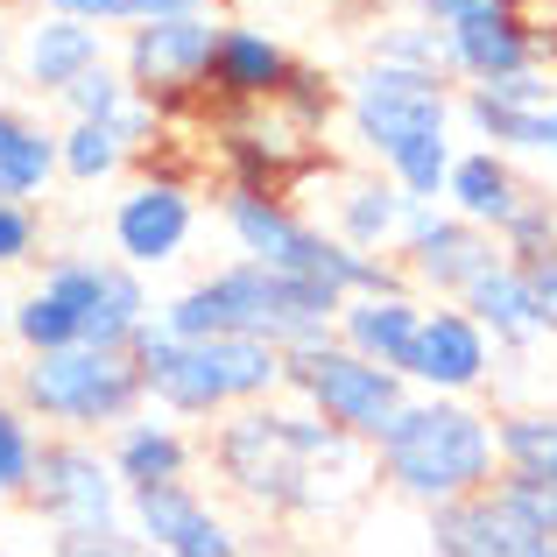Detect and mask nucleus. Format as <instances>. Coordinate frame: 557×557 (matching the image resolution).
Listing matches in <instances>:
<instances>
[{
    "label": "nucleus",
    "instance_id": "obj_32",
    "mask_svg": "<svg viewBox=\"0 0 557 557\" xmlns=\"http://www.w3.org/2000/svg\"><path fill=\"white\" fill-rule=\"evenodd\" d=\"M50 8H71L99 28H135V22H156V14H184V8H212V0H50Z\"/></svg>",
    "mask_w": 557,
    "mask_h": 557
},
{
    "label": "nucleus",
    "instance_id": "obj_14",
    "mask_svg": "<svg viewBox=\"0 0 557 557\" xmlns=\"http://www.w3.org/2000/svg\"><path fill=\"white\" fill-rule=\"evenodd\" d=\"M212 42H219L212 8L156 14V22L121 28V71L141 85V92H156L170 107V99H184V92L205 85V71H212Z\"/></svg>",
    "mask_w": 557,
    "mask_h": 557
},
{
    "label": "nucleus",
    "instance_id": "obj_17",
    "mask_svg": "<svg viewBox=\"0 0 557 557\" xmlns=\"http://www.w3.org/2000/svg\"><path fill=\"white\" fill-rule=\"evenodd\" d=\"M107 36H113V28H99V22H85V14L50 8V0H42V8L22 22L14 71H22V85L36 99H57L71 78H85L92 64H107Z\"/></svg>",
    "mask_w": 557,
    "mask_h": 557
},
{
    "label": "nucleus",
    "instance_id": "obj_15",
    "mask_svg": "<svg viewBox=\"0 0 557 557\" xmlns=\"http://www.w3.org/2000/svg\"><path fill=\"white\" fill-rule=\"evenodd\" d=\"M127 530H135L141 550H163V557H233L240 550V530L205 502V487L190 473L127 487Z\"/></svg>",
    "mask_w": 557,
    "mask_h": 557
},
{
    "label": "nucleus",
    "instance_id": "obj_2",
    "mask_svg": "<svg viewBox=\"0 0 557 557\" xmlns=\"http://www.w3.org/2000/svg\"><path fill=\"white\" fill-rule=\"evenodd\" d=\"M339 304L346 289L325 283V275H289L255 255H233L219 269H205L198 283H184L177 297L156 304V325L184 332V339H198V332H255V339H275L289 354L304 339H325L339 325Z\"/></svg>",
    "mask_w": 557,
    "mask_h": 557
},
{
    "label": "nucleus",
    "instance_id": "obj_18",
    "mask_svg": "<svg viewBox=\"0 0 557 557\" xmlns=\"http://www.w3.org/2000/svg\"><path fill=\"white\" fill-rule=\"evenodd\" d=\"M297 71L304 64L289 57L283 36H269V28H255V22H219L205 85H212L226 107H275V99L289 92V78H297Z\"/></svg>",
    "mask_w": 557,
    "mask_h": 557
},
{
    "label": "nucleus",
    "instance_id": "obj_1",
    "mask_svg": "<svg viewBox=\"0 0 557 557\" xmlns=\"http://www.w3.org/2000/svg\"><path fill=\"white\" fill-rule=\"evenodd\" d=\"M205 466L219 473V487H226L233 502L269 516V522L339 516L346 502H360L381 480L368 437L325 423L289 388L269 395V403L212 417V431H205Z\"/></svg>",
    "mask_w": 557,
    "mask_h": 557
},
{
    "label": "nucleus",
    "instance_id": "obj_5",
    "mask_svg": "<svg viewBox=\"0 0 557 557\" xmlns=\"http://www.w3.org/2000/svg\"><path fill=\"white\" fill-rule=\"evenodd\" d=\"M8 395L42 431H78V437H107L113 423L149 409V381H141L135 346H92V339L22 354L8 368Z\"/></svg>",
    "mask_w": 557,
    "mask_h": 557
},
{
    "label": "nucleus",
    "instance_id": "obj_33",
    "mask_svg": "<svg viewBox=\"0 0 557 557\" xmlns=\"http://www.w3.org/2000/svg\"><path fill=\"white\" fill-rule=\"evenodd\" d=\"M42 247V212L36 198H0V269H28Z\"/></svg>",
    "mask_w": 557,
    "mask_h": 557
},
{
    "label": "nucleus",
    "instance_id": "obj_29",
    "mask_svg": "<svg viewBox=\"0 0 557 557\" xmlns=\"http://www.w3.org/2000/svg\"><path fill=\"white\" fill-rule=\"evenodd\" d=\"M127 99H135V78L107 57V64H92L85 78H71L64 92H57V107H64V121H113Z\"/></svg>",
    "mask_w": 557,
    "mask_h": 557
},
{
    "label": "nucleus",
    "instance_id": "obj_4",
    "mask_svg": "<svg viewBox=\"0 0 557 557\" xmlns=\"http://www.w3.org/2000/svg\"><path fill=\"white\" fill-rule=\"evenodd\" d=\"M135 360H141V381H149V403L184 423H212L226 409L269 403L289 381L283 346L255 339V332H198V339H184L170 325H149L135 339Z\"/></svg>",
    "mask_w": 557,
    "mask_h": 557
},
{
    "label": "nucleus",
    "instance_id": "obj_8",
    "mask_svg": "<svg viewBox=\"0 0 557 557\" xmlns=\"http://www.w3.org/2000/svg\"><path fill=\"white\" fill-rule=\"evenodd\" d=\"M283 360H289V381H283V388L297 395V403H311L325 423H339V431L368 437V445L395 423V409L409 403V374H403V368H388V360L354 354L339 332L289 346Z\"/></svg>",
    "mask_w": 557,
    "mask_h": 557
},
{
    "label": "nucleus",
    "instance_id": "obj_36",
    "mask_svg": "<svg viewBox=\"0 0 557 557\" xmlns=\"http://www.w3.org/2000/svg\"><path fill=\"white\" fill-rule=\"evenodd\" d=\"M417 14H431V22H451V14H466V8H480V0H409Z\"/></svg>",
    "mask_w": 557,
    "mask_h": 557
},
{
    "label": "nucleus",
    "instance_id": "obj_11",
    "mask_svg": "<svg viewBox=\"0 0 557 557\" xmlns=\"http://www.w3.org/2000/svg\"><path fill=\"white\" fill-rule=\"evenodd\" d=\"M198 219H205L198 190L184 177H163V170H156V177L121 184V198H113V212H107V247L121 261H135L141 275L177 269L190 255V240H198Z\"/></svg>",
    "mask_w": 557,
    "mask_h": 557
},
{
    "label": "nucleus",
    "instance_id": "obj_26",
    "mask_svg": "<svg viewBox=\"0 0 557 557\" xmlns=\"http://www.w3.org/2000/svg\"><path fill=\"white\" fill-rule=\"evenodd\" d=\"M127 163H135V141L113 121H64L57 127V170H64V184L99 190V184L121 177Z\"/></svg>",
    "mask_w": 557,
    "mask_h": 557
},
{
    "label": "nucleus",
    "instance_id": "obj_7",
    "mask_svg": "<svg viewBox=\"0 0 557 557\" xmlns=\"http://www.w3.org/2000/svg\"><path fill=\"white\" fill-rule=\"evenodd\" d=\"M451 127H459V78H445V71H409L388 57H368L346 78V135L368 163L395 156L417 135H451Z\"/></svg>",
    "mask_w": 557,
    "mask_h": 557
},
{
    "label": "nucleus",
    "instance_id": "obj_23",
    "mask_svg": "<svg viewBox=\"0 0 557 557\" xmlns=\"http://www.w3.org/2000/svg\"><path fill=\"white\" fill-rule=\"evenodd\" d=\"M423 289H354L339 304V339L368 360H388V368H409V346H417V325H423Z\"/></svg>",
    "mask_w": 557,
    "mask_h": 557
},
{
    "label": "nucleus",
    "instance_id": "obj_21",
    "mask_svg": "<svg viewBox=\"0 0 557 557\" xmlns=\"http://www.w3.org/2000/svg\"><path fill=\"white\" fill-rule=\"evenodd\" d=\"M530 198V177H522V156L494 149V141H473V149L451 156V177H445V205L473 226L502 233L516 219V205Z\"/></svg>",
    "mask_w": 557,
    "mask_h": 557
},
{
    "label": "nucleus",
    "instance_id": "obj_38",
    "mask_svg": "<svg viewBox=\"0 0 557 557\" xmlns=\"http://www.w3.org/2000/svg\"><path fill=\"white\" fill-rule=\"evenodd\" d=\"M14 64V42H8V28H0V71H8Z\"/></svg>",
    "mask_w": 557,
    "mask_h": 557
},
{
    "label": "nucleus",
    "instance_id": "obj_31",
    "mask_svg": "<svg viewBox=\"0 0 557 557\" xmlns=\"http://www.w3.org/2000/svg\"><path fill=\"white\" fill-rule=\"evenodd\" d=\"M508 156L550 170L557 177V99H536V107H516V135H508Z\"/></svg>",
    "mask_w": 557,
    "mask_h": 557
},
{
    "label": "nucleus",
    "instance_id": "obj_19",
    "mask_svg": "<svg viewBox=\"0 0 557 557\" xmlns=\"http://www.w3.org/2000/svg\"><path fill=\"white\" fill-rule=\"evenodd\" d=\"M107 459L113 473H121V487H149V480H184L190 466L205 459V445L184 431V417H170V409H135L127 423H113L107 431Z\"/></svg>",
    "mask_w": 557,
    "mask_h": 557
},
{
    "label": "nucleus",
    "instance_id": "obj_39",
    "mask_svg": "<svg viewBox=\"0 0 557 557\" xmlns=\"http://www.w3.org/2000/svg\"><path fill=\"white\" fill-rule=\"evenodd\" d=\"M0 403H8V360H0Z\"/></svg>",
    "mask_w": 557,
    "mask_h": 557
},
{
    "label": "nucleus",
    "instance_id": "obj_27",
    "mask_svg": "<svg viewBox=\"0 0 557 557\" xmlns=\"http://www.w3.org/2000/svg\"><path fill=\"white\" fill-rule=\"evenodd\" d=\"M368 57H388V64H409V71H445L451 78V42H445V22H431V14H395V22H381L368 36Z\"/></svg>",
    "mask_w": 557,
    "mask_h": 557
},
{
    "label": "nucleus",
    "instance_id": "obj_34",
    "mask_svg": "<svg viewBox=\"0 0 557 557\" xmlns=\"http://www.w3.org/2000/svg\"><path fill=\"white\" fill-rule=\"evenodd\" d=\"M487 92L516 99V107H536V99H557V71H544V64H522V71H508V78H494Z\"/></svg>",
    "mask_w": 557,
    "mask_h": 557
},
{
    "label": "nucleus",
    "instance_id": "obj_37",
    "mask_svg": "<svg viewBox=\"0 0 557 557\" xmlns=\"http://www.w3.org/2000/svg\"><path fill=\"white\" fill-rule=\"evenodd\" d=\"M8 325H14V297H8V283H0V339H8Z\"/></svg>",
    "mask_w": 557,
    "mask_h": 557
},
{
    "label": "nucleus",
    "instance_id": "obj_13",
    "mask_svg": "<svg viewBox=\"0 0 557 557\" xmlns=\"http://www.w3.org/2000/svg\"><path fill=\"white\" fill-rule=\"evenodd\" d=\"M494 360H502L494 332L459 297H431L403 374H409V388H431V395H480V388H494Z\"/></svg>",
    "mask_w": 557,
    "mask_h": 557
},
{
    "label": "nucleus",
    "instance_id": "obj_24",
    "mask_svg": "<svg viewBox=\"0 0 557 557\" xmlns=\"http://www.w3.org/2000/svg\"><path fill=\"white\" fill-rule=\"evenodd\" d=\"M57 177V127L0 99V198H42Z\"/></svg>",
    "mask_w": 557,
    "mask_h": 557
},
{
    "label": "nucleus",
    "instance_id": "obj_41",
    "mask_svg": "<svg viewBox=\"0 0 557 557\" xmlns=\"http://www.w3.org/2000/svg\"><path fill=\"white\" fill-rule=\"evenodd\" d=\"M0 14H8V0H0Z\"/></svg>",
    "mask_w": 557,
    "mask_h": 557
},
{
    "label": "nucleus",
    "instance_id": "obj_12",
    "mask_svg": "<svg viewBox=\"0 0 557 557\" xmlns=\"http://www.w3.org/2000/svg\"><path fill=\"white\" fill-rule=\"evenodd\" d=\"M423 544L437 557H557V536L536 530V516L502 487V473L459 502L423 508Z\"/></svg>",
    "mask_w": 557,
    "mask_h": 557
},
{
    "label": "nucleus",
    "instance_id": "obj_42",
    "mask_svg": "<svg viewBox=\"0 0 557 557\" xmlns=\"http://www.w3.org/2000/svg\"><path fill=\"white\" fill-rule=\"evenodd\" d=\"M212 8H219V0H212Z\"/></svg>",
    "mask_w": 557,
    "mask_h": 557
},
{
    "label": "nucleus",
    "instance_id": "obj_22",
    "mask_svg": "<svg viewBox=\"0 0 557 557\" xmlns=\"http://www.w3.org/2000/svg\"><path fill=\"white\" fill-rule=\"evenodd\" d=\"M403 212H409V190L395 184L381 163L332 177V212H325V226L339 233V240L368 247V255H395V240H403Z\"/></svg>",
    "mask_w": 557,
    "mask_h": 557
},
{
    "label": "nucleus",
    "instance_id": "obj_30",
    "mask_svg": "<svg viewBox=\"0 0 557 557\" xmlns=\"http://www.w3.org/2000/svg\"><path fill=\"white\" fill-rule=\"evenodd\" d=\"M494 240H502V255H508V261H536V255H550V247H557V198L530 190V198L516 205V219H508Z\"/></svg>",
    "mask_w": 557,
    "mask_h": 557
},
{
    "label": "nucleus",
    "instance_id": "obj_25",
    "mask_svg": "<svg viewBox=\"0 0 557 557\" xmlns=\"http://www.w3.org/2000/svg\"><path fill=\"white\" fill-rule=\"evenodd\" d=\"M494 445H502V473L557 480V409L550 403H508V409H494Z\"/></svg>",
    "mask_w": 557,
    "mask_h": 557
},
{
    "label": "nucleus",
    "instance_id": "obj_6",
    "mask_svg": "<svg viewBox=\"0 0 557 557\" xmlns=\"http://www.w3.org/2000/svg\"><path fill=\"white\" fill-rule=\"evenodd\" d=\"M28 508L50 530L57 557H127L141 550L127 530V487L107 459V437H78V431H50L42 437V466Z\"/></svg>",
    "mask_w": 557,
    "mask_h": 557
},
{
    "label": "nucleus",
    "instance_id": "obj_35",
    "mask_svg": "<svg viewBox=\"0 0 557 557\" xmlns=\"http://www.w3.org/2000/svg\"><path fill=\"white\" fill-rule=\"evenodd\" d=\"M522 269H530L536 304H544V325H550V339H557V247H550V255H536V261H522Z\"/></svg>",
    "mask_w": 557,
    "mask_h": 557
},
{
    "label": "nucleus",
    "instance_id": "obj_40",
    "mask_svg": "<svg viewBox=\"0 0 557 557\" xmlns=\"http://www.w3.org/2000/svg\"><path fill=\"white\" fill-rule=\"evenodd\" d=\"M8 8H42V0H8Z\"/></svg>",
    "mask_w": 557,
    "mask_h": 557
},
{
    "label": "nucleus",
    "instance_id": "obj_10",
    "mask_svg": "<svg viewBox=\"0 0 557 557\" xmlns=\"http://www.w3.org/2000/svg\"><path fill=\"white\" fill-rule=\"evenodd\" d=\"M395 261H403L409 289H423V297H466L473 275L487 261H502V240L487 226H473V219H459L445 198H409Z\"/></svg>",
    "mask_w": 557,
    "mask_h": 557
},
{
    "label": "nucleus",
    "instance_id": "obj_20",
    "mask_svg": "<svg viewBox=\"0 0 557 557\" xmlns=\"http://www.w3.org/2000/svg\"><path fill=\"white\" fill-rule=\"evenodd\" d=\"M459 304L494 332V346H502V354H536V346L550 339L530 269H522V261H508V255H502V261H487V269L473 275V289H466Z\"/></svg>",
    "mask_w": 557,
    "mask_h": 557
},
{
    "label": "nucleus",
    "instance_id": "obj_16",
    "mask_svg": "<svg viewBox=\"0 0 557 557\" xmlns=\"http://www.w3.org/2000/svg\"><path fill=\"white\" fill-rule=\"evenodd\" d=\"M445 42H451V78L459 85H494L522 64H544V57H536L530 0H480V8L451 14Z\"/></svg>",
    "mask_w": 557,
    "mask_h": 557
},
{
    "label": "nucleus",
    "instance_id": "obj_3",
    "mask_svg": "<svg viewBox=\"0 0 557 557\" xmlns=\"http://www.w3.org/2000/svg\"><path fill=\"white\" fill-rule=\"evenodd\" d=\"M374 473H381V487L409 508L459 502V494L487 487V480L502 473L494 417L473 395L409 388V403L395 409V423L374 437Z\"/></svg>",
    "mask_w": 557,
    "mask_h": 557
},
{
    "label": "nucleus",
    "instance_id": "obj_9",
    "mask_svg": "<svg viewBox=\"0 0 557 557\" xmlns=\"http://www.w3.org/2000/svg\"><path fill=\"white\" fill-rule=\"evenodd\" d=\"M36 283H50L78 311V339H92V346H135L156 325L149 275L121 255H50Z\"/></svg>",
    "mask_w": 557,
    "mask_h": 557
},
{
    "label": "nucleus",
    "instance_id": "obj_28",
    "mask_svg": "<svg viewBox=\"0 0 557 557\" xmlns=\"http://www.w3.org/2000/svg\"><path fill=\"white\" fill-rule=\"evenodd\" d=\"M36 466H42V423L8 395L0 403V502H28Z\"/></svg>",
    "mask_w": 557,
    "mask_h": 557
}]
</instances>
